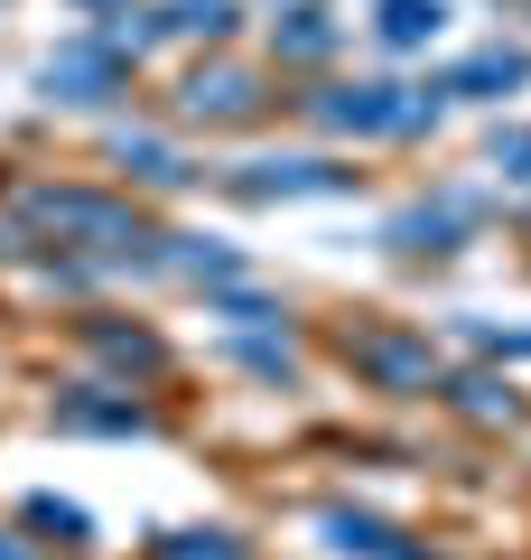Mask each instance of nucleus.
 <instances>
[{"label": "nucleus", "instance_id": "f257e3e1", "mask_svg": "<svg viewBox=\"0 0 531 560\" xmlns=\"http://www.w3.org/2000/svg\"><path fill=\"white\" fill-rule=\"evenodd\" d=\"M317 121H327V131H429L438 103L411 94V84H335V94L317 103Z\"/></svg>", "mask_w": 531, "mask_h": 560}, {"label": "nucleus", "instance_id": "f03ea898", "mask_svg": "<svg viewBox=\"0 0 531 560\" xmlns=\"http://www.w3.org/2000/svg\"><path fill=\"white\" fill-rule=\"evenodd\" d=\"M28 224H47V234H75V243H103V253H140V215H121V206L103 197H75V187H47V197H28Z\"/></svg>", "mask_w": 531, "mask_h": 560}, {"label": "nucleus", "instance_id": "7ed1b4c3", "mask_svg": "<svg viewBox=\"0 0 531 560\" xmlns=\"http://www.w3.org/2000/svg\"><path fill=\"white\" fill-rule=\"evenodd\" d=\"M113 84H121V57L103 38H75V47L47 57V94H57V103H103Z\"/></svg>", "mask_w": 531, "mask_h": 560}, {"label": "nucleus", "instance_id": "20e7f679", "mask_svg": "<svg viewBox=\"0 0 531 560\" xmlns=\"http://www.w3.org/2000/svg\"><path fill=\"white\" fill-rule=\"evenodd\" d=\"M234 187H243V197H335V187H354V168H327V160H252Z\"/></svg>", "mask_w": 531, "mask_h": 560}, {"label": "nucleus", "instance_id": "39448f33", "mask_svg": "<svg viewBox=\"0 0 531 560\" xmlns=\"http://www.w3.org/2000/svg\"><path fill=\"white\" fill-rule=\"evenodd\" d=\"M512 84H531V57H522V47H475V57H457V66H448V84H438V94L494 103V94H512Z\"/></svg>", "mask_w": 531, "mask_h": 560}, {"label": "nucleus", "instance_id": "423d86ee", "mask_svg": "<svg viewBox=\"0 0 531 560\" xmlns=\"http://www.w3.org/2000/svg\"><path fill=\"white\" fill-rule=\"evenodd\" d=\"M187 113H197V121H252L261 113V75H243V66H197Z\"/></svg>", "mask_w": 531, "mask_h": 560}, {"label": "nucleus", "instance_id": "0eeeda50", "mask_svg": "<svg viewBox=\"0 0 531 560\" xmlns=\"http://www.w3.org/2000/svg\"><path fill=\"white\" fill-rule=\"evenodd\" d=\"M467 215H475L467 197H438V206H411V215L392 224V243H401V253H448V243L467 234Z\"/></svg>", "mask_w": 531, "mask_h": 560}, {"label": "nucleus", "instance_id": "6e6552de", "mask_svg": "<svg viewBox=\"0 0 531 560\" xmlns=\"http://www.w3.org/2000/svg\"><path fill=\"white\" fill-rule=\"evenodd\" d=\"M354 364H364L374 383H392V393H420V383L438 374L429 346H401V337H364V346H354Z\"/></svg>", "mask_w": 531, "mask_h": 560}, {"label": "nucleus", "instance_id": "1a4fd4ad", "mask_svg": "<svg viewBox=\"0 0 531 560\" xmlns=\"http://www.w3.org/2000/svg\"><path fill=\"white\" fill-rule=\"evenodd\" d=\"M327 541L345 560H429V551H411V541H401L392 523H374V514H327Z\"/></svg>", "mask_w": 531, "mask_h": 560}, {"label": "nucleus", "instance_id": "9d476101", "mask_svg": "<svg viewBox=\"0 0 531 560\" xmlns=\"http://www.w3.org/2000/svg\"><path fill=\"white\" fill-rule=\"evenodd\" d=\"M327 47H335V10H327V0H298L290 20H280V57L308 66V57H327Z\"/></svg>", "mask_w": 531, "mask_h": 560}, {"label": "nucleus", "instance_id": "9b49d317", "mask_svg": "<svg viewBox=\"0 0 531 560\" xmlns=\"http://www.w3.org/2000/svg\"><path fill=\"white\" fill-rule=\"evenodd\" d=\"M438 20H448V10H438V0H382V47H429L438 38Z\"/></svg>", "mask_w": 531, "mask_h": 560}, {"label": "nucleus", "instance_id": "f8f14e48", "mask_svg": "<svg viewBox=\"0 0 531 560\" xmlns=\"http://www.w3.org/2000/svg\"><path fill=\"white\" fill-rule=\"evenodd\" d=\"M57 420H66V430H140V401H94V393H75Z\"/></svg>", "mask_w": 531, "mask_h": 560}, {"label": "nucleus", "instance_id": "ddd939ff", "mask_svg": "<svg viewBox=\"0 0 531 560\" xmlns=\"http://www.w3.org/2000/svg\"><path fill=\"white\" fill-rule=\"evenodd\" d=\"M168 28H187V38H224V28H234V0H168Z\"/></svg>", "mask_w": 531, "mask_h": 560}, {"label": "nucleus", "instance_id": "4468645a", "mask_svg": "<svg viewBox=\"0 0 531 560\" xmlns=\"http://www.w3.org/2000/svg\"><path fill=\"white\" fill-rule=\"evenodd\" d=\"M121 168H140V178H158V187H177V178H187L168 140H131V131H121Z\"/></svg>", "mask_w": 531, "mask_h": 560}, {"label": "nucleus", "instance_id": "2eb2a0df", "mask_svg": "<svg viewBox=\"0 0 531 560\" xmlns=\"http://www.w3.org/2000/svg\"><path fill=\"white\" fill-rule=\"evenodd\" d=\"M94 346L113 364H140V374H158V337H140V327H94Z\"/></svg>", "mask_w": 531, "mask_h": 560}, {"label": "nucleus", "instance_id": "dca6fc26", "mask_svg": "<svg viewBox=\"0 0 531 560\" xmlns=\"http://www.w3.org/2000/svg\"><path fill=\"white\" fill-rule=\"evenodd\" d=\"M158 560H243V551H234V533H177Z\"/></svg>", "mask_w": 531, "mask_h": 560}, {"label": "nucleus", "instance_id": "f3484780", "mask_svg": "<svg viewBox=\"0 0 531 560\" xmlns=\"http://www.w3.org/2000/svg\"><path fill=\"white\" fill-rule=\"evenodd\" d=\"M457 393H467V411H475V420H512V393H504V383L475 374V383H457Z\"/></svg>", "mask_w": 531, "mask_h": 560}, {"label": "nucleus", "instance_id": "a211bd4d", "mask_svg": "<svg viewBox=\"0 0 531 560\" xmlns=\"http://www.w3.org/2000/svg\"><path fill=\"white\" fill-rule=\"evenodd\" d=\"M28 523H38V533H75V541H84V514H75V504H57V495H28Z\"/></svg>", "mask_w": 531, "mask_h": 560}, {"label": "nucleus", "instance_id": "6ab92c4d", "mask_svg": "<svg viewBox=\"0 0 531 560\" xmlns=\"http://www.w3.org/2000/svg\"><path fill=\"white\" fill-rule=\"evenodd\" d=\"M494 168L531 187V131H494Z\"/></svg>", "mask_w": 531, "mask_h": 560}, {"label": "nucleus", "instance_id": "aec40b11", "mask_svg": "<svg viewBox=\"0 0 531 560\" xmlns=\"http://www.w3.org/2000/svg\"><path fill=\"white\" fill-rule=\"evenodd\" d=\"M0 560H38V551H28V541H20V533H0Z\"/></svg>", "mask_w": 531, "mask_h": 560}, {"label": "nucleus", "instance_id": "412c9836", "mask_svg": "<svg viewBox=\"0 0 531 560\" xmlns=\"http://www.w3.org/2000/svg\"><path fill=\"white\" fill-rule=\"evenodd\" d=\"M75 10H113V0H75Z\"/></svg>", "mask_w": 531, "mask_h": 560}]
</instances>
